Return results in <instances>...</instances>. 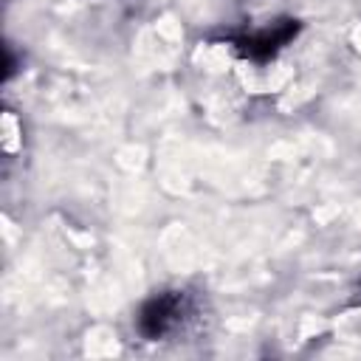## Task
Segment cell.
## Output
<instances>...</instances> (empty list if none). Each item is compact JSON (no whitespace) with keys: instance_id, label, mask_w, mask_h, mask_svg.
Segmentation results:
<instances>
[{"instance_id":"obj_1","label":"cell","mask_w":361,"mask_h":361,"mask_svg":"<svg viewBox=\"0 0 361 361\" xmlns=\"http://www.w3.org/2000/svg\"><path fill=\"white\" fill-rule=\"evenodd\" d=\"M197 305L192 299V293L186 290H161L155 296H149L135 319L138 333L147 341H158V338H169L180 330H186V324L195 319Z\"/></svg>"},{"instance_id":"obj_2","label":"cell","mask_w":361,"mask_h":361,"mask_svg":"<svg viewBox=\"0 0 361 361\" xmlns=\"http://www.w3.org/2000/svg\"><path fill=\"white\" fill-rule=\"evenodd\" d=\"M299 34V23L290 20V17H282V20H274L268 25H259L254 31H240V34H231L226 42L237 51V56L254 62V65H265L271 62L288 42H293Z\"/></svg>"}]
</instances>
